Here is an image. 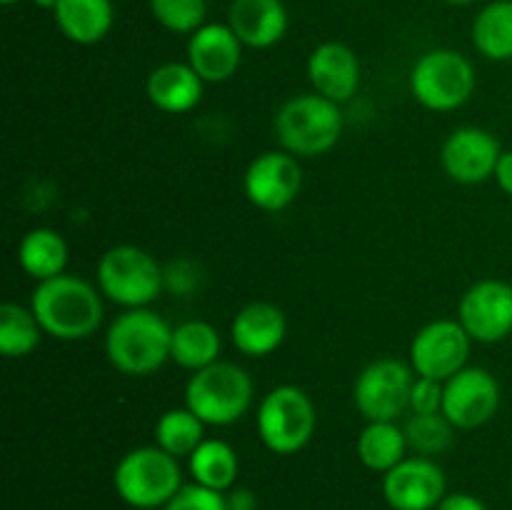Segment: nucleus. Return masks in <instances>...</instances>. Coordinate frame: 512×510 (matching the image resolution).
<instances>
[{"instance_id":"12","label":"nucleus","mask_w":512,"mask_h":510,"mask_svg":"<svg viewBox=\"0 0 512 510\" xmlns=\"http://www.w3.org/2000/svg\"><path fill=\"white\" fill-rule=\"evenodd\" d=\"M303 188V170L295 155L268 150L253 158L243 175V190L255 208L265 213L285 210Z\"/></svg>"},{"instance_id":"38","label":"nucleus","mask_w":512,"mask_h":510,"mask_svg":"<svg viewBox=\"0 0 512 510\" xmlns=\"http://www.w3.org/2000/svg\"><path fill=\"white\" fill-rule=\"evenodd\" d=\"M450 5H470V3H478V0H445Z\"/></svg>"},{"instance_id":"16","label":"nucleus","mask_w":512,"mask_h":510,"mask_svg":"<svg viewBox=\"0 0 512 510\" xmlns=\"http://www.w3.org/2000/svg\"><path fill=\"white\" fill-rule=\"evenodd\" d=\"M243 63V43L230 25L205 23L188 40V65L205 83H225Z\"/></svg>"},{"instance_id":"19","label":"nucleus","mask_w":512,"mask_h":510,"mask_svg":"<svg viewBox=\"0 0 512 510\" xmlns=\"http://www.w3.org/2000/svg\"><path fill=\"white\" fill-rule=\"evenodd\" d=\"M228 25L245 48H273L288 33V8L283 0H233Z\"/></svg>"},{"instance_id":"3","label":"nucleus","mask_w":512,"mask_h":510,"mask_svg":"<svg viewBox=\"0 0 512 510\" xmlns=\"http://www.w3.org/2000/svg\"><path fill=\"white\" fill-rule=\"evenodd\" d=\"M343 135L340 103L320 93H303L285 100L275 115V138L295 158H315L338 145Z\"/></svg>"},{"instance_id":"26","label":"nucleus","mask_w":512,"mask_h":510,"mask_svg":"<svg viewBox=\"0 0 512 510\" xmlns=\"http://www.w3.org/2000/svg\"><path fill=\"white\" fill-rule=\"evenodd\" d=\"M473 45L488 60H512V0H493L473 20Z\"/></svg>"},{"instance_id":"8","label":"nucleus","mask_w":512,"mask_h":510,"mask_svg":"<svg viewBox=\"0 0 512 510\" xmlns=\"http://www.w3.org/2000/svg\"><path fill=\"white\" fill-rule=\"evenodd\" d=\"M315 405L298 385H278L263 398L258 410V435L275 455H295L315 433Z\"/></svg>"},{"instance_id":"15","label":"nucleus","mask_w":512,"mask_h":510,"mask_svg":"<svg viewBox=\"0 0 512 510\" xmlns=\"http://www.w3.org/2000/svg\"><path fill=\"white\" fill-rule=\"evenodd\" d=\"M503 155L498 138L475 125L453 130L440 150V163L450 180L460 185H478L495 178V168Z\"/></svg>"},{"instance_id":"33","label":"nucleus","mask_w":512,"mask_h":510,"mask_svg":"<svg viewBox=\"0 0 512 510\" xmlns=\"http://www.w3.org/2000/svg\"><path fill=\"white\" fill-rule=\"evenodd\" d=\"M195 285H198V268L190 260H178L170 268H165V288L180 295H190Z\"/></svg>"},{"instance_id":"13","label":"nucleus","mask_w":512,"mask_h":510,"mask_svg":"<svg viewBox=\"0 0 512 510\" xmlns=\"http://www.w3.org/2000/svg\"><path fill=\"white\" fill-rule=\"evenodd\" d=\"M445 495L448 478L425 455H410L383 475V498L393 510H435Z\"/></svg>"},{"instance_id":"32","label":"nucleus","mask_w":512,"mask_h":510,"mask_svg":"<svg viewBox=\"0 0 512 510\" xmlns=\"http://www.w3.org/2000/svg\"><path fill=\"white\" fill-rule=\"evenodd\" d=\"M443 398H445L443 380L415 375L413 390H410V413H418V415L443 413Z\"/></svg>"},{"instance_id":"9","label":"nucleus","mask_w":512,"mask_h":510,"mask_svg":"<svg viewBox=\"0 0 512 510\" xmlns=\"http://www.w3.org/2000/svg\"><path fill=\"white\" fill-rule=\"evenodd\" d=\"M413 365L398 358H378L365 365L353 385V403L368 423H398L410 410V390L415 383Z\"/></svg>"},{"instance_id":"22","label":"nucleus","mask_w":512,"mask_h":510,"mask_svg":"<svg viewBox=\"0 0 512 510\" xmlns=\"http://www.w3.org/2000/svg\"><path fill=\"white\" fill-rule=\"evenodd\" d=\"M188 470L193 475V483L218 490V493H228L238 480L240 460L230 443L218 438H205L188 458Z\"/></svg>"},{"instance_id":"14","label":"nucleus","mask_w":512,"mask_h":510,"mask_svg":"<svg viewBox=\"0 0 512 510\" xmlns=\"http://www.w3.org/2000/svg\"><path fill=\"white\" fill-rule=\"evenodd\" d=\"M500 408V383L485 368H463L445 380L443 415L460 430L490 423Z\"/></svg>"},{"instance_id":"11","label":"nucleus","mask_w":512,"mask_h":510,"mask_svg":"<svg viewBox=\"0 0 512 510\" xmlns=\"http://www.w3.org/2000/svg\"><path fill=\"white\" fill-rule=\"evenodd\" d=\"M458 320L473 343L505 340L512 333V285L498 278L473 283L460 298Z\"/></svg>"},{"instance_id":"35","label":"nucleus","mask_w":512,"mask_h":510,"mask_svg":"<svg viewBox=\"0 0 512 510\" xmlns=\"http://www.w3.org/2000/svg\"><path fill=\"white\" fill-rule=\"evenodd\" d=\"M228 498V510H255L258 508V495L250 488H230L225 493Z\"/></svg>"},{"instance_id":"5","label":"nucleus","mask_w":512,"mask_h":510,"mask_svg":"<svg viewBox=\"0 0 512 510\" xmlns=\"http://www.w3.org/2000/svg\"><path fill=\"white\" fill-rule=\"evenodd\" d=\"M98 290L125 310L148 308L165 290V268L138 245H115L98 260Z\"/></svg>"},{"instance_id":"2","label":"nucleus","mask_w":512,"mask_h":510,"mask_svg":"<svg viewBox=\"0 0 512 510\" xmlns=\"http://www.w3.org/2000/svg\"><path fill=\"white\" fill-rule=\"evenodd\" d=\"M173 328L150 308L120 313L105 333V355L123 375L145 378L170 360Z\"/></svg>"},{"instance_id":"30","label":"nucleus","mask_w":512,"mask_h":510,"mask_svg":"<svg viewBox=\"0 0 512 510\" xmlns=\"http://www.w3.org/2000/svg\"><path fill=\"white\" fill-rule=\"evenodd\" d=\"M153 18L165 30L178 35H193L205 25L208 3L205 0H148Z\"/></svg>"},{"instance_id":"29","label":"nucleus","mask_w":512,"mask_h":510,"mask_svg":"<svg viewBox=\"0 0 512 510\" xmlns=\"http://www.w3.org/2000/svg\"><path fill=\"white\" fill-rule=\"evenodd\" d=\"M403 430L405 438H408L410 450H415V455H425V458H435V455L445 453V450L453 445L455 438V425L450 423L443 413H410Z\"/></svg>"},{"instance_id":"4","label":"nucleus","mask_w":512,"mask_h":510,"mask_svg":"<svg viewBox=\"0 0 512 510\" xmlns=\"http://www.w3.org/2000/svg\"><path fill=\"white\" fill-rule=\"evenodd\" d=\"M180 460L158 445H143L120 458L113 488L125 505L138 510H160L183 488Z\"/></svg>"},{"instance_id":"10","label":"nucleus","mask_w":512,"mask_h":510,"mask_svg":"<svg viewBox=\"0 0 512 510\" xmlns=\"http://www.w3.org/2000/svg\"><path fill=\"white\" fill-rule=\"evenodd\" d=\"M470 335L460 320H433L415 333L410 343V365L423 378L450 380L455 373L468 368Z\"/></svg>"},{"instance_id":"39","label":"nucleus","mask_w":512,"mask_h":510,"mask_svg":"<svg viewBox=\"0 0 512 510\" xmlns=\"http://www.w3.org/2000/svg\"><path fill=\"white\" fill-rule=\"evenodd\" d=\"M0 3H3V5H15V3H20V0H0Z\"/></svg>"},{"instance_id":"37","label":"nucleus","mask_w":512,"mask_h":510,"mask_svg":"<svg viewBox=\"0 0 512 510\" xmlns=\"http://www.w3.org/2000/svg\"><path fill=\"white\" fill-rule=\"evenodd\" d=\"M60 0H33V5H38V8H45V10H55V5H58Z\"/></svg>"},{"instance_id":"17","label":"nucleus","mask_w":512,"mask_h":510,"mask_svg":"<svg viewBox=\"0 0 512 510\" xmlns=\"http://www.w3.org/2000/svg\"><path fill=\"white\" fill-rule=\"evenodd\" d=\"M308 78L313 83L315 93L335 100V103H348L360 88V60L350 45L340 40L320 43L308 58Z\"/></svg>"},{"instance_id":"27","label":"nucleus","mask_w":512,"mask_h":510,"mask_svg":"<svg viewBox=\"0 0 512 510\" xmlns=\"http://www.w3.org/2000/svg\"><path fill=\"white\" fill-rule=\"evenodd\" d=\"M43 325L35 318L33 308L20 303L0 305V353L5 358H25L33 353L43 338Z\"/></svg>"},{"instance_id":"24","label":"nucleus","mask_w":512,"mask_h":510,"mask_svg":"<svg viewBox=\"0 0 512 510\" xmlns=\"http://www.w3.org/2000/svg\"><path fill=\"white\" fill-rule=\"evenodd\" d=\"M223 338L218 328L205 320H185L178 328H173V348L170 360L185 370H203L208 365L218 363Z\"/></svg>"},{"instance_id":"28","label":"nucleus","mask_w":512,"mask_h":510,"mask_svg":"<svg viewBox=\"0 0 512 510\" xmlns=\"http://www.w3.org/2000/svg\"><path fill=\"white\" fill-rule=\"evenodd\" d=\"M205 440V423L190 408H173L155 423V445L173 458H190Z\"/></svg>"},{"instance_id":"18","label":"nucleus","mask_w":512,"mask_h":510,"mask_svg":"<svg viewBox=\"0 0 512 510\" xmlns=\"http://www.w3.org/2000/svg\"><path fill=\"white\" fill-rule=\"evenodd\" d=\"M288 323L285 313L273 303H248L235 313L230 323V338L233 345L248 358H265L283 345Z\"/></svg>"},{"instance_id":"25","label":"nucleus","mask_w":512,"mask_h":510,"mask_svg":"<svg viewBox=\"0 0 512 510\" xmlns=\"http://www.w3.org/2000/svg\"><path fill=\"white\" fill-rule=\"evenodd\" d=\"M408 438L398 423H368L358 435V458L373 473H388L408 458Z\"/></svg>"},{"instance_id":"31","label":"nucleus","mask_w":512,"mask_h":510,"mask_svg":"<svg viewBox=\"0 0 512 510\" xmlns=\"http://www.w3.org/2000/svg\"><path fill=\"white\" fill-rule=\"evenodd\" d=\"M163 510H228V498L205 485L185 483Z\"/></svg>"},{"instance_id":"23","label":"nucleus","mask_w":512,"mask_h":510,"mask_svg":"<svg viewBox=\"0 0 512 510\" xmlns=\"http://www.w3.org/2000/svg\"><path fill=\"white\" fill-rule=\"evenodd\" d=\"M18 263L38 283L65 273L68 243L53 228H33L18 245Z\"/></svg>"},{"instance_id":"40","label":"nucleus","mask_w":512,"mask_h":510,"mask_svg":"<svg viewBox=\"0 0 512 510\" xmlns=\"http://www.w3.org/2000/svg\"><path fill=\"white\" fill-rule=\"evenodd\" d=\"M510 488H512V475H510Z\"/></svg>"},{"instance_id":"1","label":"nucleus","mask_w":512,"mask_h":510,"mask_svg":"<svg viewBox=\"0 0 512 510\" xmlns=\"http://www.w3.org/2000/svg\"><path fill=\"white\" fill-rule=\"evenodd\" d=\"M100 295L88 280L63 273L35 285L30 308L50 338L85 340L103 325L105 308Z\"/></svg>"},{"instance_id":"7","label":"nucleus","mask_w":512,"mask_h":510,"mask_svg":"<svg viewBox=\"0 0 512 510\" xmlns=\"http://www.w3.org/2000/svg\"><path fill=\"white\" fill-rule=\"evenodd\" d=\"M410 93L423 108L450 113L475 93V68L463 53L435 48L420 55L410 70Z\"/></svg>"},{"instance_id":"20","label":"nucleus","mask_w":512,"mask_h":510,"mask_svg":"<svg viewBox=\"0 0 512 510\" xmlns=\"http://www.w3.org/2000/svg\"><path fill=\"white\" fill-rule=\"evenodd\" d=\"M205 80L188 63H163L148 75L145 93L150 103L170 115L190 113L203 100Z\"/></svg>"},{"instance_id":"34","label":"nucleus","mask_w":512,"mask_h":510,"mask_svg":"<svg viewBox=\"0 0 512 510\" xmlns=\"http://www.w3.org/2000/svg\"><path fill=\"white\" fill-rule=\"evenodd\" d=\"M435 510H490L478 495L473 493H450Z\"/></svg>"},{"instance_id":"36","label":"nucleus","mask_w":512,"mask_h":510,"mask_svg":"<svg viewBox=\"0 0 512 510\" xmlns=\"http://www.w3.org/2000/svg\"><path fill=\"white\" fill-rule=\"evenodd\" d=\"M495 180H498L500 190L512 198V150H503V155H500L498 168H495Z\"/></svg>"},{"instance_id":"21","label":"nucleus","mask_w":512,"mask_h":510,"mask_svg":"<svg viewBox=\"0 0 512 510\" xmlns=\"http://www.w3.org/2000/svg\"><path fill=\"white\" fill-rule=\"evenodd\" d=\"M53 18L70 43L95 45L113 28V0H60Z\"/></svg>"},{"instance_id":"6","label":"nucleus","mask_w":512,"mask_h":510,"mask_svg":"<svg viewBox=\"0 0 512 510\" xmlns=\"http://www.w3.org/2000/svg\"><path fill=\"white\" fill-rule=\"evenodd\" d=\"M253 405V380L248 370L235 363L208 365L195 370L185 385V408L193 410L205 425H233Z\"/></svg>"}]
</instances>
